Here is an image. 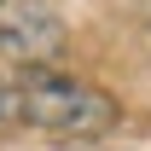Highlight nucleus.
Listing matches in <instances>:
<instances>
[{
  "mask_svg": "<svg viewBox=\"0 0 151 151\" xmlns=\"http://www.w3.org/2000/svg\"><path fill=\"white\" fill-rule=\"evenodd\" d=\"M12 99H18L23 122L41 128V134H52V139H99L122 116V105L105 87H93L87 76L52 70V64H23L12 76Z\"/></svg>",
  "mask_w": 151,
  "mask_h": 151,
  "instance_id": "1",
  "label": "nucleus"
},
{
  "mask_svg": "<svg viewBox=\"0 0 151 151\" xmlns=\"http://www.w3.org/2000/svg\"><path fill=\"white\" fill-rule=\"evenodd\" d=\"M64 47V23L47 0H0V52L41 64Z\"/></svg>",
  "mask_w": 151,
  "mask_h": 151,
  "instance_id": "2",
  "label": "nucleus"
},
{
  "mask_svg": "<svg viewBox=\"0 0 151 151\" xmlns=\"http://www.w3.org/2000/svg\"><path fill=\"white\" fill-rule=\"evenodd\" d=\"M6 116H18V99H12V81L0 76V122H6Z\"/></svg>",
  "mask_w": 151,
  "mask_h": 151,
  "instance_id": "3",
  "label": "nucleus"
}]
</instances>
